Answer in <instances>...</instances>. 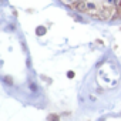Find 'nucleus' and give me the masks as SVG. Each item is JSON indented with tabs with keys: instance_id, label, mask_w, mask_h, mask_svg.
Wrapping results in <instances>:
<instances>
[{
	"instance_id": "6e6552de",
	"label": "nucleus",
	"mask_w": 121,
	"mask_h": 121,
	"mask_svg": "<svg viewBox=\"0 0 121 121\" xmlns=\"http://www.w3.org/2000/svg\"><path fill=\"white\" fill-rule=\"evenodd\" d=\"M27 66H29V67H31V60H30V57L27 58Z\"/></svg>"
},
{
	"instance_id": "7ed1b4c3",
	"label": "nucleus",
	"mask_w": 121,
	"mask_h": 121,
	"mask_svg": "<svg viewBox=\"0 0 121 121\" xmlns=\"http://www.w3.org/2000/svg\"><path fill=\"white\" fill-rule=\"evenodd\" d=\"M30 90H31V91H37V86L33 84V83H30Z\"/></svg>"
},
{
	"instance_id": "39448f33",
	"label": "nucleus",
	"mask_w": 121,
	"mask_h": 121,
	"mask_svg": "<svg viewBox=\"0 0 121 121\" xmlns=\"http://www.w3.org/2000/svg\"><path fill=\"white\" fill-rule=\"evenodd\" d=\"M22 48H23V50H24V51L27 53V47H26V43H24V41L22 43Z\"/></svg>"
},
{
	"instance_id": "f257e3e1",
	"label": "nucleus",
	"mask_w": 121,
	"mask_h": 121,
	"mask_svg": "<svg viewBox=\"0 0 121 121\" xmlns=\"http://www.w3.org/2000/svg\"><path fill=\"white\" fill-rule=\"evenodd\" d=\"M46 33H47V29H46L44 26H37V27H36V34H37L39 37L44 36Z\"/></svg>"
},
{
	"instance_id": "20e7f679",
	"label": "nucleus",
	"mask_w": 121,
	"mask_h": 121,
	"mask_svg": "<svg viewBox=\"0 0 121 121\" xmlns=\"http://www.w3.org/2000/svg\"><path fill=\"white\" fill-rule=\"evenodd\" d=\"M47 120H58V117H57V115H48Z\"/></svg>"
},
{
	"instance_id": "0eeeda50",
	"label": "nucleus",
	"mask_w": 121,
	"mask_h": 121,
	"mask_svg": "<svg viewBox=\"0 0 121 121\" xmlns=\"http://www.w3.org/2000/svg\"><path fill=\"white\" fill-rule=\"evenodd\" d=\"M87 7H88V9H94V7H95V6H94V4H93V3H88V4H87Z\"/></svg>"
},
{
	"instance_id": "f03ea898",
	"label": "nucleus",
	"mask_w": 121,
	"mask_h": 121,
	"mask_svg": "<svg viewBox=\"0 0 121 121\" xmlns=\"http://www.w3.org/2000/svg\"><path fill=\"white\" fill-rule=\"evenodd\" d=\"M3 83L6 86H13V78L10 76H3Z\"/></svg>"
},
{
	"instance_id": "423d86ee",
	"label": "nucleus",
	"mask_w": 121,
	"mask_h": 121,
	"mask_svg": "<svg viewBox=\"0 0 121 121\" xmlns=\"http://www.w3.org/2000/svg\"><path fill=\"white\" fill-rule=\"evenodd\" d=\"M67 77H70V78H73V77H74V73H73V71H70V73H67Z\"/></svg>"
}]
</instances>
